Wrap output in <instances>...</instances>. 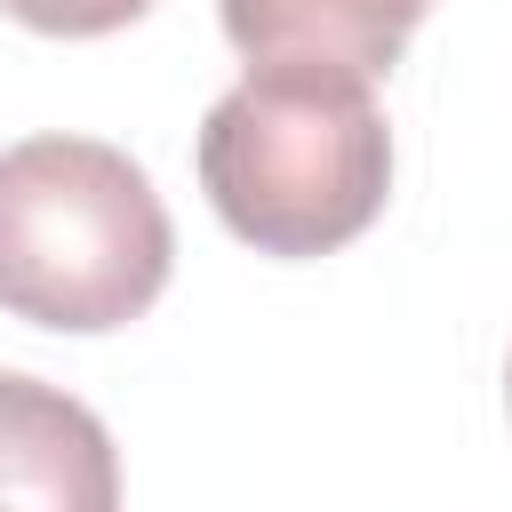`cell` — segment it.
Masks as SVG:
<instances>
[{
	"label": "cell",
	"instance_id": "5",
	"mask_svg": "<svg viewBox=\"0 0 512 512\" xmlns=\"http://www.w3.org/2000/svg\"><path fill=\"white\" fill-rule=\"evenodd\" d=\"M16 24H32V32H48V40H96V32H120V24H136L152 0H0Z\"/></svg>",
	"mask_w": 512,
	"mask_h": 512
},
{
	"label": "cell",
	"instance_id": "1",
	"mask_svg": "<svg viewBox=\"0 0 512 512\" xmlns=\"http://www.w3.org/2000/svg\"><path fill=\"white\" fill-rule=\"evenodd\" d=\"M200 192L256 256H328L384 216L392 128L352 72L264 64L200 120Z\"/></svg>",
	"mask_w": 512,
	"mask_h": 512
},
{
	"label": "cell",
	"instance_id": "7",
	"mask_svg": "<svg viewBox=\"0 0 512 512\" xmlns=\"http://www.w3.org/2000/svg\"><path fill=\"white\" fill-rule=\"evenodd\" d=\"M504 392H512V376H504Z\"/></svg>",
	"mask_w": 512,
	"mask_h": 512
},
{
	"label": "cell",
	"instance_id": "6",
	"mask_svg": "<svg viewBox=\"0 0 512 512\" xmlns=\"http://www.w3.org/2000/svg\"><path fill=\"white\" fill-rule=\"evenodd\" d=\"M0 512H32V504H0Z\"/></svg>",
	"mask_w": 512,
	"mask_h": 512
},
{
	"label": "cell",
	"instance_id": "2",
	"mask_svg": "<svg viewBox=\"0 0 512 512\" xmlns=\"http://www.w3.org/2000/svg\"><path fill=\"white\" fill-rule=\"evenodd\" d=\"M176 224L152 176L96 136H24L0 152V312L64 336L128 328L160 304Z\"/></svg>",
	"mask_w": 512,
	"mask_h": 512
},
{
	"label": "cell",
	"instance_id": "4",
	"mask_svg": "<svg viewBox=\"0 0 512 512\" xmlns=\"http://www.w3.org/2000/svg\"><path fill=\"white\" fill-rule=\"evenodd\" d=\"M216 8L248 72L304 64V72H352L368 88L400 64L408 32L432 16V0H216Z\"/></svg>",
	"mask_w": 512,
	"mask_h": 512
},
{
	"label": "cell",
	"instance_id": "3",
	"mask_svg": "<svg viewBox=\"0 0 512 512\" xmlns=\"http://www.w3.org/2000/svg\"><path fill=\"white\" fill-rule=\"evenodd\" d=\"M0 504L120 512V456L104 416L16 368H0Z\"/></svg>",
	"mask_w": 512,
	"mask_h": 512
}]
</instances>
